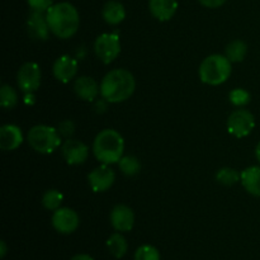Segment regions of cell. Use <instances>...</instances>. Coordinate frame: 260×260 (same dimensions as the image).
Returning a JSON list of instances; mask_svg holds the SVG:
<instances>
[{
	"mask_svg": "<svg viewBox=\"0 0 260 260\" xmlns=\"http://www.w3.org/2000/svg\"><path fill=\"white\" fill-rule=\"evenodd\" d=\"M136 89V80L131 71L114 69L106 74L101 83V95L108 103H122L131 98Z\"/></svg>",
	"mask_w": 260,
	"mask_h": 260,
	"instance_id": "obj_1",
	"label": "cell"
},
{
	"mask_svg": "<svg viewBox=\"0 0 260 260\" xmlns=\"http://www.w3.org/2000/svg\"><path fill=\"white\" fill-rule=\"evenodd\" d=\"M50 30L61 40H68L71 38L79 29L80 25V17L70 3H57L53 4L50 9L46 12Z\"/></svg>",
	"mask_w": 260,
	"mask_h": 260,
	"instance_id": "obj_2",
	"label": "cell"
},
{
	"mask_svg": "<svg viewBox=\"0 0 260 260\" xmlns=\"http://www.w3.org/2000/svg\"><path fill=\"white\" fill-rule=\"evenodd\" d=\"M124 140L116 129L106 128L99 132L93 142V154L102 164H118L123 157Z\"/></svg>",
	"mask_w": 260,
	"mask_h": 260,
	"instance_id": "obj_3",
	"label": "cell"
},
{
	"mask_svg": "<svg viewBox=\"0 0 260 260\" xmlns=\"http://www.w3.org/2000/svg\"><path fill=\"white\" fill-rule=\"evenodd\" d=\"M231 71H233V62L226 56L215 53L202 61L198 73L202 83L217 86L228 81Z\"/></svg>",
	"mask_w": 260,
	"mask_h": 260,
	"instance_id": "obj_4",
	"label": "cell"
},
{
	"mask_svg": "<svg viewBox=\"0 0 260 260\" xmlns=\"http://www.w3.org/2000/svg\"><path fill=\"white\" fill-rule=\"evenodd\" d=\"M61 135L57 128L47 126V124H37L33 126L28 132V144L40 154H52L61 145Z\"/></svg>",
	"mask_w": 260,
	"mask_h": 260,
	"instance_id": "obj_5",
	"label": "cell"
},
{
	"mask_svg": "<svg viewBox=\"0 0 260 260\" xmlns=\"http://www.w3.org/2000/svg\"><path fill=\"white\" fill-rule=\"evenodd\" d=\"M121 40L117 32L102 33L94 42V52L103 63L113 62L121 53Z\"/></svg>",
	"mask_w": 260,
	"mask_h": 260,
	"instance_id": "obj_6",
	"label": "cell"
},
{
	"mask_svg": "<svg viewBox=\"0 0 260 260\" xmlns=\"http://www.w3.org/2000/svg\"><path fill=\"white\" fill-rule=\"evenodd\" d=\"M254 127H255V118L248 109H236L228 118V131L238 139H243L250 135Z\"/></svg>",
	"mask_w": 260,
	"mask_h": 260,
	"instance_id": "obj_7",
	"label": "cell"
},
{
	"mask_svg": "<svg viewBox=\"0 0 260 260\" xmlns=\"http://www.w3.org/2000/svg\"><path fill=\"white\" fill-rule=\"evenodd\" d=\"M41 79H42V73L40 66L36 62H25L18 70V86L23 93H35L40 88Z\"/></svg>",
	"mask_w": 260,
	"mask_h": 260,
	"instance_id": "obj_8",
	"label": "cell"
},
{
	"mask_svg": "<svg viewBox=\"0 0 260 260\" xmlns=\"http://www.w3.org/2000/svg\"><path fill=\"white\" fill-rule=\"evenodd\" d=\"M51 222H52L53 229L57 233L68 235V234H73L78 229L79 216L71 208L60 207L58 210L53 211Z\"/></svg>",
	"mask_w": 260,
	"mask_h": 260,
	"instance_id": "obj_9",
	"label": "cell"
},
{
	"mask_svg": "<svg viewBox=\"0 0 260 260\" xmlns=\"http://www.w3.org/2000/svg\"><path fill=\"white\" fill-rule=\"evenodd\" d=\"M114 180H116V174L107 164L99 165L88 174L89 185L95 193L107 192L113 185Z\"/></svg>",
	"mask_w": 260,
	"mask_h": 260,
	"instance_id": "obj_10",
	"label": "cell"
},
{
	"mask_svg": "<svg viewBox=\"0 0 260 260\" xmlns=\"http://www.w3.org/2000/svg\"><path fill=\"white\" fill-rule=\"evenodd\" d=\"M62 156L69 165H80L88 160L89 147L75 139H68L61 147Z\"/></svg>",
	"mask_w": 260,
	"mask_h": 260,
	"instance_id": "obj_11",
	"label": "cell"
},
{
	"mask_svg": "<svg viewBox=\"0 0 260 260\" xmlns=\"http://www.w3.org/2000/svg\"><path fill=\"white\" fill-rule=\"evenodd\" d=\"M53 76L60 83L68 84L75 78L78 73V61L70 55H62L53 63Z\"/></svg>",
	"mask_w": 260,
	"mask_h": 260,
	"instance_id": "obj_12",
	"label": "cell"
},
{
	"mask_svg": "<svg viewBox=\"0 0 260 260\" xmlns=\"http://www.w3.org/2000/svg\"><path fill=\"white\" fill-rule=\"evenodd\" d=\"M111 223L114 230L119 233H128L135 225V213L128 206L117 205L111 212Z\"/></svg>",
	"mask_w": 260,
	"mask_h": 260,
	"instance_id": "obj_13",
	"label": "cell"
},
{
	"mask_svg": "<svg viewBox=\"0 0 260 260\" xmlns=\"http://www.w3.org/2000/svg\"><path fill=\"white\" fill-rule=\"evenodd\" d=\"M27 29L33 40L46 41L50 37V25H48L46 14L42 12L33 10L27 19Z\"/></svg>",
	"mask_w": 260,
	"mask_h": 260,
	"instance_id": "obj_14",
	"label": "cell"
},
{
	"mask_svg": "<svg viewBox=\"0 0 260 260\" xmlns=\"http://www.w3.org/2000/svg\"><path fill=\"white\" fill-rule=\"evenodd\" d=\"M74 91L81 101L94 102L101 94V85L90 76H80L74 81Z\"/></svg>",
	"mask_w": 260,
	"mask_h": 260,
	"instance_id": "obj_15",
	"label": "cell"
},
{
	"mask_svg": "<svg viewBox=\"0 0 260 260\" xmlns=\"http://www.w3.org/2000/svg\"><path fill=\"white\" fill-rule=\"evenodd\" d=\"M22 129L15 124H4L0 128V147L4 151H14L22 145Z\"/></svg>",
	"mask_w": 260,
	"mask_h": 260,
	"instance_id": "obj_16",
	"label": "cell"
},
{
	"mask_svg": "<svg viewBox=\"0 0 260 260\" xmlns=\"http://www.w3.org/2000/svg\"><path fill=\"white\" fill-rule=\"evenodd\" d=\"M149 8L154 18L160 22H168L178 10L177 0H149Z\"/></svg>",
	"mask_w": 260,
	"mask_h": 260,
	"instance_id": "obj_17",
	"label": "cell"
},
{
	"mask_svg": "<svg viewBox=\"0 0 260 260\" xmlns=\"http://www.w3.org/2000/svg\"><path fill=\"white\" fill-rule=\"evenodd\" d=\"M240 182L248 193L254 197H260V167L254 165L240 173Z\"/></svg>",
	"mask_w": 260,
	"mask_h": 260,
	"instance_id": "obj_18",
	"label": "cell"
},
{
	"mask_svg": "<svg viewBox=\"0 0 260 260\" xmlns=\"http://www.w3.org/2000/svg\"><path fill=\"white\" fill-rule=\"evenodd\" d=\"M102 15L103 19L106 20L108 24L117 25L121 22H123L126 18V9H124L123 4L116 0H111V2L106 3L102 10Z\"/></svg>",
	"mask_w": 260,
	"mask_h": 260,
	"instance_id": "obj_19",
	"label": "cell"
},
{
	"mask_svg": "<svg viewBox=\"0 0 260 260\" xmlns=\"http://www.w3.org/2000/svg\"><path fill=\"white\" fill-rule=\"evenodd\" d=\"M107 248H108L109 253L117 259H121L126 255L127 250H128V244H127L124 236L122 234L116 233L112 234L107 240Z\"/></svg>",
	"mask_w": 260,
	"mask_h": 260,
	"instance_id": "obj_20",
	"label": "cell"
},
{
	"mask_svg": "<svg viewBox=\"0 0 260 260\" xmlns=\"http://www.w3.org/2000/svg\"><path fill=\"white\" fill-rule=\"evenodd\" d=\"M226 57L231 61V62H241L245 58L246 53H248V45L241 40L231 41L228 46H226Z\"/></svg>",
	"mask_w": 260,
	"mask_h": 260,
	"instance_id": "obj_21",
	"label": "cell"
},
{
	"mask_svg": "<svg viewBox=\"0 0 260 260\" xmlns=\"http://www.w3.org/2000/svg\"><path fill=\"white\" fill-rule=\"evenodd\" d=\"M63 194L57 189H48L42 196V206L48 211H56L61 207Z\"/></svg>",
	"mask_w": 260,
	"mask_h": 260,
	"instance_id": "obj_22",
	"label": "cell"
},
{
	"mask_svg": "<svg viewBox=\"0 0 260 260\" xmlns=\"http://www.w3.org/2000/svg\"><path fill=\"white\" fill-rule=\"evenodd\" d=\"M118 165L121 172L127 177H135L141 170V162L136 156H132V155L122 157L118 161Z\"/></svg>",
	"mask_w": 260,
	"mask_h": 260,
	"instance_id": "obj_23",
	"label": "cell"
},
{
	"mask_svg": "<svg viewBox=\"0 0 260 260\" xmlns=\"http://www.w3.org/2000/svg\"><path fill=\"white\" fill-rule=\"evenodd\" d=\"M216 180L220 184L226 185V187H231V185L240 182V173L236 172L233 168H221L216 173Z\"/></svg>",
	"mask_w": 260,
	"mask_h": 260,
	"instance_id": "obj_24",
	"label": "cell"
},
{
	"mask_svg": "<svg viewBox=\"0 0 260 260\" xmlns=\"http://www.w3.org/2000/svg\"><path fill=\"white\" fill-rule=\"evenodd\" d=\"M18 103V94L8 84H3L0 89V104L4 109H12L17 106Z\"/></svg>",
	"mask_w": 260,
	"mask_h": 260,
	"instance_id": "obj_25",
	"label": "cell"
},
{
	"mask_svg": "<svg viewBox=\"0 0 260 260\" xmlns=\"http://www.w3.org/2000/svg\"><path fill=\"white\" fill-rule=\"evenodd\" d=\"M229 99H230V103L233 104V106L241 108V107H245L246 104H249V102H250L251 99V95L248 90H245V89L236 88L230 91V94H229Z\"/></svg>",
	"mask_w": 260,
	"mask_h": 260,
	"instance_id": "obj_26",
	"label": "cell"
},
{
	"mask_svg": "<svg viewBox=\"0 0 260 260\" xmlns=\"http://www.w3.org/2000/svg\"><path fill=\"white\" fill-rule=\"evenodd\" d=\"M135 260H160V253L155 246L142 245L135 253Z\"/></svg>",
	"mask_w": 260,
	"mask_h": 260,
	"instance_id": "obj_27",
	"label": "cell"
},
{
	"mask_svg": "<svg viewBox=\"0 0 260 260\" xmlns=\"http://www.w3.org/2000/svg\"><path fill=\"white\" fill-rule=\"evenodd\" d=\"M57 129L61 136L65 137V139H71V136L75 134V123L71 119H66L58 124Z\"/></svg>",
	"mask_w": 260,
	"mask_h": 260,
	"instance_id": "obj_28",
	"label": "cell"
},
{
	"mask_svg": "<svg viewBox=\"0 0 260 260\" xmlns=\"http://www.w3.org/2000/svg\"><path fill=\"white\" fill-rule=\"evenodd\" d=\"M28 5L36 12L46 13L53 5V0H27Z\"/></svg>",
	"mask_w": 260,
	"mask_h": 260,
	"instance_id": "obj_29",
	"label": "cell"
},
{
	"mask_svg": "<svg viewBox=\"0 0 260 260\" xmlns=\"http://www.w3.org/2000/svg\"><path fill=\"white\" fill-rule=\"evenodd\" d=\"M226 2H228V0H200V3L203 7L211 8V9H213V8H220L221 5L225 4Z\"/></svg>",
	"mask_w": 260,
	"mask_h": 260,
	"instance_id": "obj_30",
	"label": "cell"
},
{
	"mask_svg": "<svg viewBox=\"0 0 260 260\" xmlns=\"http://www.w3.org/2000/svg\"><path fill=\"white\" fill-rule=\"evenodd\" d=\"M107 103H108V102H107L106 99L102 98L101 101L95 102V106H94V109H95V111L98 112V113H104V112L107 111Z\"/></svg>",
	"mask_w": 260,
	"mask_h": 260,
	"instance_id": "obj_31",
	"label": "cell"
},
{
	"mask_svg": "<svg viewBox=\"0 0 260 260\" xmlns=\"http://www.w3.org/2000/svg\"><path fill=\"white\" fill-rule=\"evenodd\" d=\"M23 102H24V104H27V106H33L36 102V96H35V93H24V98H23Z\"/></svg>",
	"mask_w": 260,
	"mask_h": 260,
	"instance_id": "obj_32",
	"label": "cell"
},
{
	"mask_svg": "<svg viewBox=\"0 0 260 260\" xmlns=\"http://www.w3.org/2000/svg\"><path fill=\"white\" fill-rule=\"evenodd\" d=\"M71 260H94L91 258L90 255H88V254H78V255L73 256Z\"/></svg>",
	"mask_w": 260,
	"mask_h": 260,
	"instance_id": "obj_33",
	"label": "cell"
},
{
	"mask_svg": "<svg viewBox=\"0 0 260 260\" xmlns=\"http://www.w3.org/2000/svg\"><path fill=\"white\" fill-rule=\"evenodd\" d=\"M7 250V244H5V241H2V243H0V258H5Z\"/></svg>",
	"mask_w": 260,
	"mask_h": 260,
	"instance_id": "obj_34",
	"label": "cell"
},
{
	"mask_svg": "<svg viewBox=\"0 0 260 260\" xmlns=\"http://www.w3.org/2000/svg\"><path fill=\"white\" fill-rule=\"evenodd\" d=\"M255 156L256 159H258V161L260 162V142L258 145H256V149H255Z\"/></svg>",
	"mask_w": 260,
	"mask_h": 260,
	"instance_id": "obj_35",
	"label": "cell"
}]
</instances>
